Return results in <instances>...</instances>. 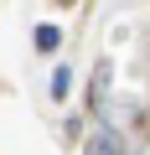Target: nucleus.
Returning <instances> with one entry per match:
<instances>
[{"label": "nucleus", "mask_w": 150, "mask_h": 155, "mask_svg": "<svg viewBox=\"0 0 150 155\" xmlns=\"http://www.w3.org/2000/svg\"><path fill=\"white\" fill-rule=\"evenodd\" d=\"M62 5H67V0H62Z\"/></svg>", "instance_id": "f03ea898"}, {"label": "nucleus", "mask_w": 150, "mask_h": 155, "mask_svg": "<svg viewBox=\"0 0 150 155\" xmlns=\"http://www.w3.org/2000/svg\"><path fill=\"white\" fill-rule=\"evenodd\" d=\"M57 41H62V36H57V26H42V31H36V47H47V52H52Z\"/></svg>", "instance_id": "f257e3e1"}]
</instances>
